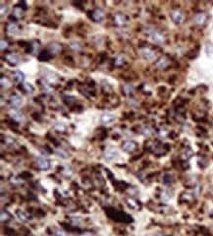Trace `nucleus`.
I'll return each instance as SVG.
<instances>
[{
  "instance_id": "1",
  "label": "nucleus",
  "mask_w": 213,
  "mask_h": 236,
  "mask_svg": "<svg viewBox=\"0 0 213 236\" xmlns=\"http://www.w3.org/2000/svg\"><path fill=\"white\" fill-rule=\"evenodd\" d=\"M149 38L151 39V42H153L155 43H158V45L163 43L164 40H165V36H163V33H160V32H157V31L151 32L150 35H149Z\"/></svg>"
},
{
  "instance_id": "2",
  "label": "nucleus",
  "mask_w": 213,
  "mask_h": 236,
  "mask_svg": "<svg viewBox=\"0 0 213 236\" xmlns=\"http://www.w3.org/2000/svg\"><path fill=\"white\" fill-rule=\"evenodd\" d=\"M104 157H105V158L108 160H111L116 158L118 157L117 149H115V148H113V147H109L108 149H106L105 153H104Z\"/></svg>"
},
{
  "instance_id": "3",
  "label": "nucleus",
  "mask_w": 213,
  "mask_h": 236,
  "mask_svg": "<svg viewBox=\"0 0 213 236\" xmlns=\"http://www.w3.org/2000/svg\"><path fill=\"white\" fill-rule=\"evenodd\" d=\"M36 163H38V167L41 170H47V169H49V168H50L49 160H47V158H45V157H38V160H36Z\"/></svg>"
},
{
  "instance_id": "4",
  "label": "nucleus",
  "mask_w": 213,
  "mask_h": 236,
  "mask_svg": "<svg viewBox=\"0 0 213 236\" xmlns=\"http://www.w3.org/2000/svg\"><path fill=\"white\" fill-rule=\"evenodd\" d=\"M171 17H172V20H173L176 24H181L184 21V15H183V13L181 11H179V10H174V11L172 12Z\"/></svg>"
},
{
  "instance_id": "5",
  "label": "nucleus",
  "mask_w": 213,
  "mask_h": 236,
  "mask_svg": "<svg viewBox=\"0 0 213 236\" xmlns=\"http://www.w3.org/2000/svg\"><path fill=\"white\" fill-rule=\"evenodd\" d=\"M141 55L144 59L146 60H152L155 57V53L153 50H151L150 48H143L141 50Z\"/></svg>"
},
{
  "instance_id": "6",
  "label": "nucleus",
  "mask_w": 213,
  "mask_h": 236,
  "mask_svg": "<svg viewBox=\"0 0 213 236\" xmlns=\"http://www.w3.org/2000/svg\"><path fill=\"white\" fill-rule=\"evenodd\" d=\"M9 115L11 116V118H13L15 121H17V122H23L24 121V115L18 110H14V109L10 110Z\"/></svg>"
},
{
  "instance_id": "7",
  "label": "nucleus",
  "mask_w": 213,
  "mask_h": 236,
  "mask_svg": "<svg viewBox=\"0 0 213 236\" xmlns=\"http://www.w3.org/2000/svg\"><path fill=\"white\" fill-rule=\"evenodd\" d=\"M170 65V60H169L167 57H161L157 60L156 62V67L159 69H165Z\"/></svg>"
},
{
  "instance_id": "8",
  "label": "nucleus",
  "mask_w": 213,
  "mask_h": 236,
  "mask_svg": "<svg viewBox=\"0 0 213 236\" xmlns=\"http://www.w3.org/2000/svg\"><path fill=\"white\" fill-rule=\"evenodd\" d=\"M10 102H11L12 106H14V107H20L23 104V99L19 96V94H14V96H11Z\"/></svg>"
},
{
  "instance_id": "9",
  "label": "nucleus",
  "mask_w": 213,
  "mask_h": 236,
  "mask_svg": "<svg viewBox=\"0 0 213 236\" xmlns=\"http://www.w3.org/2000/svg\"><path fill=\"white\" fill-rule=\"evenodd\" d=\"M101 123L103 124H110L115 121V116L111 113H104L100 118Z\"/></svg>"
},
{
  "instance_id": "10",
  "label": "nucleus",
  "mask_w": 213,
  "mask_h": 236,
  "mask_svg": "<svg viewBox=\"0 0 213 236\" xmlns=\"http://www.w3.org/2000/svg\"><path fill=\"white\" fill-rule=\"evenodd\" d=\"M5 59L7 60L9 63L14 64V65H17V64H19L20 61H21L20 58H19V56L17 54H14V53H10V54H7L5 56Z\"/></svg>"
},
{
  "instance_id": "11",
  "label": "nucleus",
  "mask_w": 213,
  "mask_h": 236,
  "mask_svg": "<svg viewBox=\"0 0 213 236\" xmlns=\"http://www.w3.org/2000/svg\"><path fill=\"white\" fill-rule=\"evenodd\" d=\"M48 49H49V51L51 54H58V53L61 51V49H62V47H61V45H59V43L52 42L51 45H49Z\"/></svg>"
},
{
  "instance_id": "12",
  "label": "nucleus",
  "mask_w": 213,
  "mask_h": 236,
  "mask_svg": "<svg viewBox=\"0 0 213 236\" xmlns=\"http://www.w3.org/2000/svg\"><path fill=\"white\" fill-rule=\"evenodd\" d=\"M43 75H44L45 81H47L48 83H55L56 82L57 77H56V75L53 72H51V71H48V72H44V73H43Z\"/></svg>"
},
{
  "instance_id": "13",
  "label": "nucleus",
  "mask_w": 213,
  "mask_h": 236,
  "mask_svg": "<svg viewBox=\"0 0 213 236\" xmlns=\"http://www.w3.org/2000/svg\"><path fill=\"white\" fill-rule=\"evenodd\" d=\"M136 149V144L132 141H128L123 145V150L125 151H133Z\"/></svg>"
},
{
  "instance_id": "14",
  "label": "nucleus",
  "mask_w": 213,
  "mask_h": 236,
  "mask_svg": "<svg viewBox=\"0 0 213 236\" xmlns=\"http://www.w3.org/2000/svg\"><path fill=\"white\" fill-rule=\"evenodd\" d=\"M206 20V16L203 13H199L195 16V22L197 24V25H203L204 22Z\"/></svg>"
},
{
  "instance_id": "15",
  "label": "nucleus",
  "mask_w": 213,
  "mask_h": 236,
  "mask_svg": "<svg viewBox=\"0 0 213 236\" xmlns=\"http://www.w3.org/2000/svg\"><path fill=\"white\" fill-rule=\"evenodd\" d=\"M93 19L95 20L96 22H100L101 20L103 19V17H104V13L101 11V10H99V9H97V10H95V11L93 12Z\"/></svg>"
},
{
  "instance_id": "16",
  "label": "nucleus",
  "mask_w": 213,
  "mask_h": 236,
  "mask_svg": "<svg viewBox=\"0 0 213 236\" xmlns=\"http://www.w3.org/2000/svg\"><path fill=\"white\" fill-rule=\"evenodd\" d=\"M19 31V29H18V27H17L16 24H9L8 27H7V32L9 33H11V35H13V33H18Z\"/></svg>"
},
{
  "instance_id": "17",
  "label": "nucleus",
  "mask_w": 213,
  "mask_h": 236,
  "mask_svg": "<svg viewBox=\"0 0 213 236\" xmlns=\"http://www.w3.org/2000/svg\"><path fill=\"white\" fill-rule=\"evenodd\" d=\"M17 217H18V218L21 221H24V222H26V221H28L29 220V217L27 215L25 212H23L21 211H18L17 212Z\"/></svg>"
},
{
  "instance_id": "18",
  "label": "nucleus",
  "mask_w": 213,
  "mask_h": 236,
  "mask_svg": "<svg viewBox=\"0 0 213 236\" xmlns=\"http://www.w3.org/2000/svg\"><path fill=\"white\" fill-rule=\"evenodd\" d=\"M53 233L55 236H70L69 234H67L65 231L61 230V229H58V228H54Z\"/></svg>"
},
{
  "instance_id": "19",
  "label": "nucleus",
  "mask_w": 213,
  "mask_h": 236,
  "mask_svg": "<svg viewBox=\"0 0 213 236\" xmlns=\"http://www.w3.org/2000/svg\"><path fill=\"white\" fill-rule=\"evenodd\" d=\"M124 61H125V56L123 54H120L116 57V59H115V64H116L117 66H120L123 64Z\"/></svg>"
},
{
  "instance_id": "20",
  "label": "nucleus",
  "mask_w": 213,
  "mask_h": 236,
  "mask_svg": "<svg viewBox=\"0 0 213 236\" xmlns=\"http://www.w3.org/2000/svg\"><path fill=\"white\" fill-rule=\"evenodd\" d=\"M115 21H116V23L119 26H122L125 23V18H124L123 15L118 14V15H116V17H115Z\"/></svg>"
},
{
  "instance_id": "21",
  "label": "nucleus",
  "mask_w": 213,
  "mask_h": 236,
  "mask_svg": "<svg viewBox=\"0 0 213 236\" xmlns=\"http://www.w3.org/2000/svg\"><path fill=\"white\" fill-rule=\"evenodd\" d=\"M15 78L17 79V81H19V82H23L24 79H25V75L21 72V71H16L15 72Z\"/></svg>"
},
{
  "instance_id": "22",
  "label": "nucleus",
  "mask_w": 213,
  "mask_h": 236,
  "mask_svg": "<svg viewBox=\"0 0 213 236\" xmlns=\"http://www.w3.org/2000/svg\"><path fill=\"white\" fill-rule=\"evenodd\" d=\"M24 88H25V90H26L29 94H32V93L33 92V86L30 85V83H27V82L24 83Z\"/></svg>"
},
{
  "instance_id": "23",
  "label": "nucleus",
  "mask_w": 213,
  "mask_h": 236,
  "mask_svg": "<svg viewBox=\"0 0 213 236\" xmlns=\"http://www.w3.org/2000/svg\"><path fill=\"white\" fill-rule=\"evenodd\" d=\"M55 151H56V154H58L60 157H62V158H66L67 157V153L64 150H62V149H57Z\"/></svg>"
},
{
  "instance_id": "24",
  "label": "nucleus",
  "mask_w": 213,
  "mask_h": 236,
  "mask_svg": "<svg viewBox=\"0 0 213 236\" xmlns=\"http://www.w3.org/2000/svg\"><path fill=\"white\" fill-rule=\"evenodd\" d=\"M143 133L144 136H150L151 133H152V130H151V128L149 126H145L143 127Z\"/></svg>"
},
{
  "instance_id": "25",
  "label": "nucleus",
  "mask_w": 213,
  "mask_h": 236,
  "mask_svg": "<svg viewBox=\"0 0 213 236\" xmlns=\"http://www.w3.org/2000/svg\"><path fill=\"white\" fill-rule=\"evenodd\" d=\"M123 89H124L125 93H126V94H131V93L134 91V88H133V86L130 85V84H127V85H125Z\"/></svg>"
},
{
  "instance_id": "26",
  "label": "nucleus",
  "mask_w": 213,
  "mask_h": 236,
  "mask_svg": "<svg viewBox=\"0 0 213 236\" xmlns=\"http://www.w3.org/2000/svg\"><path fill=\"white\" fill-rule=\"evenodd\" d=\"M9 218H10V215L8 214V212L2 211L1 212V221H7Z\"/></svg>"
},
{
  "instance_id": "27",
  "label": "nucleus",
  "mask_w": 213,
  "mask_h": 236,
  "mask_svg": "<svg viewBox=\"0 0 213 236\" xmlns=\"http://www.w3.org/2000/svg\"><path fill=\"white\" fill-rule=\"evenodd\" d=\"M54 129L57 130V131H60V132H63V131H65L66 127L63 125V124L61 123H57L55 126H54Z\"/></svg>"
},
{
  "instance_id": "28",
  "label": "nucleus",
  "mask_w": 213,
  "mask_h": 236,
  "mask_svg": "<svg viewBox=\"0 0 213 236\" xmlns=\"http://www.w3.org/2000/svg\"><path fill=\"white\" fill-rule=\"evenodd\" d=\"M39 50V43L36 42H33V53H38Z\"/></svg>"
},
{
  "instance_id": "29",
  "label": "nucleus",
  "mask_w": 213,
  "mask_h": 236,
  "mask_svg": "<svg viewBox=\"0 0 213 236\" xmlns=\"http://www.w3.org/2000/svg\"><path fill=\"white\" fill-rule=\"evenodd\" d=\"M10 85H11V83L9 82V80H8L7 78H4V77H3V78H1V86H2V87L7 88V87H9Z\"/></svg>"
},
{
  "instance_id": "30",
  "label": "nucleus",
  "mask_w": 213,
  "mask_h": 236,
  "mask_svg": "<svg viewBox=\"0 0 213 236\" xmlns=\"http://www.w3.org/2000/svg\"><path fill=\"white\" fill-rule=\"evenodd\" d=\"M13 14H14L16 18H20L22 16V10L20 8H15L14 11H13Z\"/></svg>"
},
{
  "instance_id": "31",
  "label": "nucleus",
  "mask_w": 213,
  "mask_h": 236,
  "mask_svg": "<svg viewBox=\"0 0 213 236\" xmlns=\"http://www.w3.org/2000/svg\"><path fill=\"white\" fill-rule=\"evenodd\" d=\"M162 199H163L164 201H169L171 199V195L170 193H168L167 191H164L163 194H162Z\"/></svg>"
},
{
  "instance_id": "32",
  "label": "nucleus",
  "mask_w": 213,
  "mask_h": 236,
  "mask_svg": "<svg viewBox=\"0 0 213 236\" xmlns=\"http://www.w3.org/2000/svg\"><path fill=\"white\" fill-rule=\"evenodd\" d=\"M70 46H71V48H72L73 50H77V51L81 49V46H80V45L78 42H71Z\"/></svg>"
},
{
  "instance_id": "33",
  "label": "nucleus",
  "mask_w": 213,
  "mask_h": 236,
  "mask_svg": "<svg viewBox=\"0 0 213 236\" xmlns=\"http://www.w3.org/2000/svg\"><path fill=\"white\" fill-rule=\"evenodd\" d=\"M0 47H1V50H4L8 47V42H6V40H1V42H0Z\"/></svg>"
},
{
  "instance_id": "34",
  "label": "nucleus",
  "mask_w": 213,
  "mask_h": 236,
  "mask_svg": "<svg viewBox=\"0 0 213 236\" xmlns=\"http://www.w3.org/2000/svg\"><path fill=\"white\" fill-rule=\"evenodd\" d=\"M7 12H8V6L1 5V16H4V14H7Z\"/></svg>"
},
{
  "instance_id": "35",
  "label": "nucleus",
  "mask_w": 213,
  "mask_h": 236,
  "mask_svg": "<svg viewBox=\"0 0 213 236\" xmlns=\"http://www.w3.org/2000/svg\"><path fill=\"white\" fill-rule=\"evenodd\" d=\"M14 142H15V140L13 139V138H11V137H7V138H6V143H7V144L12 145V144H14Z\"/></svg>"
},
{
  "instance_id": "36",
  "label": "nucleus",
  "mask_w": 213,
  "mask_h": 236,
  "mask_svg": "<svg viewBox=\"0 0 213 236\" xmlns=\"http://www.w3.org/2000/svg\"><path fill=\"white\" fill-rule=\"evenodd\" d=\"M158 134H159V136H160V137H166L167 132H166V131H165V130H160V131H159V133H158Z\"/></svg>"
},
{
  "instance_id": "37",
  "label": "nucleus",
  "mask_w": 213,
  "mask_h": 236,
  "mask_svg": "<svg viewBox=\"0 0 213 236\" xmlns=\"http://www.w3.org/2000/svg\"><path fill=\"white\" fill-rule=\"evenodd\" d=\"M44 84V87H45V92H51V89L49 88V86H47L45 83H43Z\"/></svg>"
},
{
  "instance_id": "38",
  "label": "nucleus",
  "mask_w": 213,
  "mask_h": 236,
  "mask_svg": "<svg viewBox=\"0 0 213 236\" xmlns=\"http://www.w3.org/2000/svg\"><path fill=\"white\" fill-rule=\"evenodd\" d=\"M83 236H93L92 234H90V233H84Z\"/></svg>"
}]
</instances>
